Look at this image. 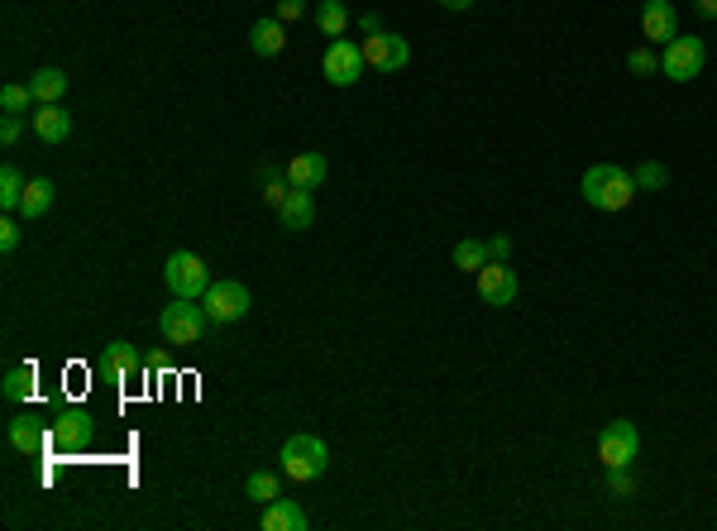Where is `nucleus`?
<instances>
[{"label":"nucleus","mask_w":717,"mask_h":531,"mask_svg":"<svg viewBox=\"0 0 717 531\" xmlns=\"http://www.w3.org/2000/svg\"><path fill=\"white\" fill-rule=\"evenodd\" d=\"M579 192L593 211H627L631 201H636V177L627 168H617V163H593L579 182Z\"/></svg>","instance_id":"f257e3e1"},{"label":"nucleus","mask_w":717,"mask_h":531,"mask_svg":"<svg viewBox=\"0 0 717 531\" xmlns=\"http://www.w3.org/2000/svg\"><path fill=\"white\" fill-rule=\"evenodd\" d=\"M206 326H211V311L196 307V297H173L158 316V331H163L168 345H196L206 335Z\"/></svg>","instance_id":"f03ea898"},{"label":"nucleus","mask_w":717,"mask_h":531,"mask_svg":"<svg viewBox=\"0 0 717 531\" xmlns=\"http://www.w3.org/2000/svg\"><path fill=\"white\" fill-rule=\"evenodd\" d=\"M278 460H283V474L292 484H311V479H321L330 469V450L321 436H292V441L278 450Z\"/></svg>","instance_id":"7ed1b4c3"},{"label":"nucleus","mask_w":717,"mask_h":531,"mask_svg":"<svg viewBox=\"0 0 717 531\" xmlns=\"http://www.w3.org/2000/svg\"><path fill=\"white\" fill-rule=\"evenodd\" d=\"M96 441V417H91L87 407H77V402H67V407H58L53 417H48V445L53 450H87V445Z\"/></svg>","instance_id":"20e7f679"},{"label":"nucleus","mask_w":717,"mask_h":531,"mask_svg":"<svg viewBox=\"0 0 717 531\" xmlns=\"http://www.w3.org/2000/svg\"><path fill=\"white\" fill-rule=\"evenodd\" d=\"M163 283H168L173 297H206V288H211V268H206L201 254L177 249V254H168V264H163Z\"/></svg>","instance_id":"39448f33"},{"label":"nucleus","mask_w":717,"mask_h":531,"mask_svg":"<svg viewBox=\"0 0 717 531\" xmlns=\"http://www.w3.org/2000/svg\"><path fill=\"white\" fill-rule=\"evenodd\" d=\"M708 63V44L698 39V34H679L670 44L660 48V72L670 77V82H694L698 72Z\"/></svg>","instance_id":"423d86ee"},{"label":"nucleus","mask_w":717,"mask_h":531,"mask_svg":"<svg viewBox=\"0 0 717 531\" xmlns=\"http://www.w3.org/2000/svg\"><path fill=\"white\" fill-rule=\"evenodd\" d=\"M641 455V431H636V421L617 417L603 426V436H598V460L603 469H617V465H631Z\"/></svg>","instance_id":"0eeeda50"},{"label":"nucleus","mask_w":717,"mask_h":531,"mask_svg":"<svg viewBox=\"0 0 717 531\" xmlns=\"http://www.w3.org/2000/svg\"><path fill=\"white\" fill-rule=\"evenodd\" d=\"M201 307L211 311V321H216V326H235V321H244V311H249V288L235 283V278H220V283L206 288Z\"/></svg>","instance_id":"6e6552de"},{"label":"nucleus","mask_w":717,"mask_h":531,"mask_svg":"<svg viewBox=\"0 0 717 531\" xmlns=\"http://www.w3.org/2000/svg\"><path fill=\"white\" fill-rule=\"evenodd\" d=\"M321 67H326V82L330 87H354L359 77H364V44H349V39H330L326 58H321Z\"/></svg>","instance_id":"1a4fd4ad"},{"label":"nucleus","mask_w":717,"mask_h":531,"mask_svg":"<svg viewBox=\"0 0 717 531\" xmlns=\"http://www.w3.org/2000/svg\"><path fill=\"white\" fill-rule=\"evenodd\" d=\"M474 278H478V297H483L488 307H512V302H517V292H522V283H517V268L498 264V259H488Z\"/></svg>","instance_id":"9d476101"},{"label":"nucleus","mask_w":717,"mask_h":531,"mask_svg":"<svg viewBox=\"0 0 717 531\" xmlns=\"http://www.w3.org/2000/svg\"><path fill=\"white\" fill-rule=\"evenodd\" d=\"M364 63L373 67V72H402V67L412 63V44L402 39V34H369L364 39Z\"/></svg>","instance_id":"9b49d317"},{"label":"nucleus","mask_w":717,"mask_h":531,"mask_svg":"<svg viewBox=\"0 0 717 531\" xmlns=\"http://www.w3.org/2000/svg\"><path fill=\"white\" fill-rule=\"evenodd\" d=\"M96 369H101L106 383H130V378L144 369V354L134 350L130 340H110L106 350H101V364H96Z\"/></svg>","instance_id":"f8f14e48"},{"label":"nucleus","mask_w":717,"mask_h":531,"mask_svg":"<svg viewBox=\"0 0 717 531\" xmlns=\"http://www.w3.org/2000/svg\"><path fill=\"white\" fill-rule=\"evenodd\" d=\"M641 34L660 48L670 44V39H679V15H674L670 0H646L641 5Z\"/></svg>","instance_id":"ddd939ff"},{"label":"nucleus","mask_w":717,"mask_h":531,"mask_svg":"<svg viewBox=\"0 0 717 531\" xmlns=\"http://www.w3.org/2000/svg\"><path fill=\"white\" fill-rule=\"evenodd\" d=\"M5 441H10L15 455H39V450L48 445V426H39L29 412H20V417L5 421Z\"/></svg>","instance_id":"4468645a"},{"label":"nucleus","mask_w":717,"mask_h":531,"mask_svg":"<svg viewBox=\"0 0 717 531\" xmlns=\"http://www.w3.org/2000/svg\"><path fill=\"white\" fill-rule=\"evenodd\" d=\"M311 221H316V201H311V192L292 187L287 201L278 206V225H283L287 235H302V230H311Z\"/></svg>","instance_id":"2eb2a0df"},{"label":"nucleus","mask_w":717,"mask_h":531,"mask_svg":"<svg viewBox=\"0 0 717 531\" xmlns=\"http://www.w3.org/2000/svg\"><path fill=\"white\" fill-rule=\"evenodd\" d=\"M29 130L39 134L44 144H63L67 134H72V115H67L58 101H48V106H39V111L29 115Z\"/></svg>","instance_id":"dca6fc26"},{"label":"nucleus","mask_w":717,"mask_h":531,"mask_svg":"<svg viewBox=\"0 0 717 531\" xmlns=\"http://www.w3.org/2000/svg\"><path fill=\"white\" fill-rule=\"evenodd\" d=\"M259 527L263 531H302L306 527V508L297 503V498H273V503L263 508Z\"/></svg>","instance_id":"f3484780"},{"label":"nucleus","mask_w":717,"mask_h":531,"mask_svg":"<svg viewBox=\"0 0 717 531\" xmlns=\"http://www.w3.org/2000/svg\"><path fill=\"white\" fill-rule=\"evenodd\" d=\"M326 177H330L326 154H297L292 163H287V182H292V187H302V192H316Z\"/></svg>","instance_id":"a211bd4d"},{"label":"nucleus","mask_w":717,"mask_h":531,"mask_svg":"<svg viewBox=\"0 0 717 531\" xmlns=\"http://www.w3.org/2000/svg\"><path fill=\"white\" fill-rule=\"evenodd\" d=\"M249 48H254L259 58H278V53L287 48V24L278 20V15L254 20V29H249Z\"/></svg>","instance_id":"6ab92c4d"},{"label":"nucleus","mask_w":717,"mask_h":531,"mask_svg":"<svg viewBox=\"0 0 717 531\" xmlns=\"http://www.w3.org/2000/svg\"><path fill=\"white\" fill-rule=\"evenodd\" d=\"M48 206H53V182L48 177H29V187H24V201H20V221H39L48 216Z\"/></svg>","instance_id":"aec40b11"},{"label":"nucleus","mask_w":717,"mask_h":531,"mask_svg":"<svg viewBox=\"0 0 717 531\" xmlns=\"http://www.w3.org/2000/svg\"><path fill=\"white\" fill-rule=\"evenodd\" d=\"M29 91H34V106H48V101H63L67 91V72L63 67H39L29 77Z\"/></svg>","instance_id":"412c9836"},{"label":"nucleus","mask_w":717,"mask_h":531,"mask_svg":"<svg viewBox=\"0 0 717 531\" xmlns=\"http://www.w3.org/2000/svg\"><path fill=\"white\" fill-rule=\"evenodd\" d=\"M0 393H5V402H29L34 398V364H15V369H5Z\"/></svg>","instance_id":"4be33fe9"},{"label":"nucleus","mask_w":717,"mask_h":531,"mask_svg":"<svg viewBox=\"0 0 717 531\" xmlns=\"http://www.w3.org/2000/svg\"><path fill=\"white\" fill-rule=\"evenodd\" d=\"M24 187H29V182H24V173L15 168V163H5V168H0V206H5L10 216H20Z\"/></svg>","instance_id":"5701e85b"},{"label":"nucleus","mask_w":717,"mask_h":531,"mask_svg":"<svg viewBox=\"0 0 717 531\" xmlns=\"http://www.w3.org/2000/svg\"><path fill=\"white\" fill-rule=\"evenodd\" d=\"M316 29H321L326 39H340V34L349 29L345 0H321V10H316Z\"/></svg>","instance_id":"b1692460"},{"label":"nucleus","mask_w":717,"mask_h":531,"mask_svg":"<svg viewBox=\"0 0 717 531\" xmlns=\"http://www.w3.org/2000/svg\"><path fill=\"white\" fill-rule=\"evenodd\" d=\"M244 493H249L259 508H268L273 498H283V484H278V474H268V469H254V474L244 479Z\"/></svg>","instance_id":"393cba45"},{"label":"nucleus","mask_w":717,"mask_h":531,"mask_svg":"<svg viewBox=\"0 0 717 531\" xmlns=\"http://www.w3.org/2000/svg\"><path fill=\"white\" fill-rule=\"evenodd\" d=\"M483 264H488V244H483V240H459V244H455V268H464V273H478Z\"/></svg>","instance_id":"a878e982"},{"label":"nucleus","mask_w":717,"mask_h":531,"mask_svg":"<svg viewBox=\"0 0 717 531\" xmlns=\"http://www.w3.org/2000/svg\"><path fill=\"white\" fill-rule=\"evenodd\" d=\"M631 177H636V192H665V182H670L665 163H641Z\"/></svg>","instance_id":"bb28decb"},{"label":"nucleus","mask_w":717,"mask_h":531,"mask_svg":"<svg viewBox=\"0 0 717 531\" xmlns=\"http://www.w3.org/2000/svg\"><path fill=\"white\" fill-rule=\"evenodd\" d=\"M29 101H34V91L29 87H15V82H10V87H0V111L5 115H24L29 111Z\"/></svg>","instance_id":"cd10ccee"},{"label":"nucleus","mask_w":717,"mask_h":531,"mask_svg":"<svg viewBox=\"0 0 717 531\" xmlns=\"http://www.w3.org/2000/svg\"><path fill=\"white\" fill-rule=\"evenodd\" d=\"M627 67L631 72H636V77H651V72H660V53H655V48H631L627 53Z\"/></svg>","instance_id":"c85d7f7f"},{"label":"nucleus","mask_w":717,"mask_h":531,"mask_svg":"<svg viewBox=\"0 0 717 531\" xmlns=\"http://www.w3.org/2000/svg\"><path fill=\"white\" fill-rule=\"evenodd\" d=\"M608 493L612 498H631V493H636V474H631V465L608 469Z\"/></svg>","instance_id":"c756f323"},{"label":"nucleus","mask_w":717,"mask_h":531,"mask_svg":"<svg viewBox=\"0 0 717 531\" xmlns=\"http://www.w3.org/2000/svg\"><path fill=\"white\" fill-rule=\"evenodd\" d=\"M20 240H24V225L15 221V216H5V221H0V249H5V254H15Z\"/></svg>","instance_id":"7c9ffc66"},{"label":"nucleus","mask_w":717,"mask_h":531,"mask_svg":"<svg viewBox=\"0 0 717 531\" xmlns=\"http://www.w3.org/2000/svg\"><path fill=\"white\" fill-rule=\"evenodd\" d=\"M287 192H292V182H287V177H273V182H263V192H259V197L268 201L273 211H278V206L287 201Z\"/></svg>","instance_id":"2f4dec72"},{"label":"nucleus","mask_w":717,"mask_h":531,"mask_svg":"<svg viewBox=\"0 0 717 531\" xmlns=\"http://www.w3.org/2000/svg\"><path fill=\"white\" fill-rule=\"evenodd\" d=\"M20 134H24V115H5V120H0V144H5V149H10Z\"/></svg>","instance_id":"473e14b6"},{"label":"nucleus","mask_w":717,"mask_h":531,"mask_svg":"<svg viewBox=\"0 0 717 531\" xmlns=\"http://www.w3.org/2000/svg\"><path fill=\"white\" fill-rule=\"evenodd\" d=\"M302 15H306V0H278V20H283V24L302 20Z\"/></svg>","instance_id":"72a5a7b5"},{"label":"nucleus","mask_w":717,"mask_h":531,"mask_svg":"<svg viewBox=\"0 0 717 531\" xmlns=\"http://www.w3.org/2000/svg\"><path fill=\"white\" fill-rule=\"evenodd\" d=\"M488 259L507 264V259H512V240H507V235H493V240H488Z\"/></svg>","instance_id":"f704fd0d"},{"label":"nucleus","mask_w":717,"mask_h":531,"mask_svg":"<svg viewBox=\"0 0 717 531\" xmlns=\"http://www.w3.org/2000/svg\"><path fill=\"white\" fill-rule=\"evenodd\" d=\"M359 29H364V34H383V20H378V15H359Z\"/></svg>","instance_id":"c9c22d12"},{"label":"nucleus","mask_w":717,"mask_h":531,"mask_svg":"<svg viewBox=\"0 0 717 531\" xmlns=\"http://www.w3.org/2000/svg\"><path fill=\"white\" fill-rule=\"evenodd\" d=\"M694 10L703 20H717V0H694Z\"/></svg>","instance_id":"e433bc0d"},{"label":"nucleus","mask_w":717,"mask_h":531,"mask_svg":"<svg viewBox=\"0 0 717 531\" xmlns=\"http://www.w3.org/2000/svg\"><path fill=\"white\" fill-rule=\"evenodd\" d=\"M440 5H445V10H469L474 0H440Z\"/></svg>","instance_id":"4c0bfd02"}]
</instances>
